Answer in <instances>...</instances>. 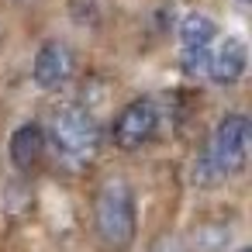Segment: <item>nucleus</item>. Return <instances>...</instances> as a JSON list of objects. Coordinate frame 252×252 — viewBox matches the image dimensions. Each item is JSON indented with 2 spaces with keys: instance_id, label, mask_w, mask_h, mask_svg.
<instances>
[{
  "instance_id": "4",
  "label": "nucleus",
  "mask_w": 252,
  "mask_h": 252,
  "mask_svg": "<svg viewBox=\"0 0 252 252\" xmlns=\"http://www.w3.org/2000/svg\"><path fill=\"white\" fill-rule=\"evenodd\" d=\"M159 121H162L159 104L152 97H135V100H128L114 114V121H111V145L118 152H138V149H145L156 138Z\"/></svg>"
},
{
  "instance_id": "9",
  "label": "nucleus",
  "mask_w": 252,
  "mask_h": 252,
  "mask_svg": "<svg viewBox=\"0 0 252 252\" xmlns=\"http://www.w3.org/2000/svg\"><path fill=\"white\" fill-rule=\"evenodd\" d=\"M69 18L80 28H97L100 25V0H66Z\"/></svg>"
},
{
  "instance_id": "11",
  "label": "nucleus",
  "mask_w": 252,
  "mask_h": 252,
  "mask_svg": "<svg viewBox=\"0 0 252 252\" xmlns=\"http://www.w3.org/2000/svg\"><path fill=\"white\" fill-rule=\"evenodd\" d=\"M238 252H252V249H238Z\"/></svg>"
},
{
  "instance_id": "10",
  "label": "nucleus",
  "mask_w": 252,
  "mask_h": 252,
  "mask_svg": "<svg viewBox=\"0 0 252 252\" xmlns=\"http://www.w3.org/2000/svg\"><path fill=\"white\" fill-rule=\"evenodd\" d=\"M149 252H187V249H183V242H180L176 235H159V238L149 245Z\"/></svg>"
},
{
  "instance_id": "8",
  "label": "nucleus",
  "mask_w": 252,
  "mask_h": 252,
  "mask_svg": "<svg viewBox=\"0 0 252 252\" xmlns=\"http://www.w3.org/2000/svg\"><path fill=\"white\" fill-rule=\"evenodd\" d=\"M45 149H49V135H45V128H42L38 121H25V125H18V128L11 131L7 152H11V162H14L21 173H32V169L42 162Z\"/></svg>"
},
{
  "instance_id": "5",
  "label": "nucleus",
  "mask_w": 252,
  "mask_h": 252,
  "mask_svg": "<svg viewBox=\"0 0 252 252\" xmlns=\"http://www.w3.org/2000/svg\"><path fill=\"white\" fill-rule=\"evenodd\" d=\"M214 42H218L214 18H207L200 11H190L180 21V66H183L187 76H204Z\"/></svg>"
},
{
  "instance_id": "3",
  "label": "nucleus",
  "mask_w": 252,
  "mask_h": 252,
  "mask_svg": "<svg viewBox=\"0 0 252 252\" xmlns=\"http://www.w3.org/2000/svg\"><path fill=\"white\" fill-rule=\"evenodd\" d=\"M49 138H52V149L73 162V166H87L97 152H100V142H104V131L94 118L90 107L83 104H63L56 107L52 121H49Z\"/></svg>"
},
{
  "instance_id": "6",
  "label": "nucleus",
  "mask_w": 252,
  "mask_h": 252,
  "mask_svg": "<svg viewBox=\"0 0 252 252\" xmlns=\"http://www.w3.org/2000/svg\"><path fill=\"white\" fill-rule=\"evenodd\" d=\"M73 73H76V56L66 42L49 38L38 45V52L32 59V80L38 90H59L73 80Z\"/></svg>"
},
{
  "instance_id": "2",
  "label": "nucleus",
  "mask_w": 252,
  "mask_h": 252,
  "mask_svg": "<svg viewBox=\"0 0 252 252\" xmlns=\"http://www.w3.org/2000/svg\"><path fill=\"white\" fill-rule=\"evenodd\" d=\"M138 228V211H135V190L121 180L111 176L100 183L97 197H94V231L104 242V249L121 252L131 245Z\"/></svg>"
},
{
  "instance_id": "1",
  "label": "nucleus",
  "mask_w": 252,
  "mask_h": 252,
  "mask_svg": "<svg viewBox=\"0 0 252 252\" xmlns=\"http://www.w3.org/2000/svg\"><path fill=\"white\" fill-rule=\"evenodd\" d=\"M249 145H252V125H249V118L238 114V111L224 114L214 125V131L207 135L204 149L197 152L190 183L207 190V187H218V183L231 180L235 173H242V166L249 159Z\"/></svg>"
},
{
  "instance_id": "7",
  "label": "nucleus",
  "mask_w": 252,
  "mask_h": 252,
  "mask_svg": "<svg viewBox=\"0 0 252 252\" xmlns=\"http://www.w3.org/2000/svg\"><path fill=\"white\" fill-rule=\"evenodd\" d=\"M245 66H249V49H245V42L235 38V35H224V38L214 42L204 76H207L214 87H235V83L245 76Z\"/></svg>"
}]
</instances>
